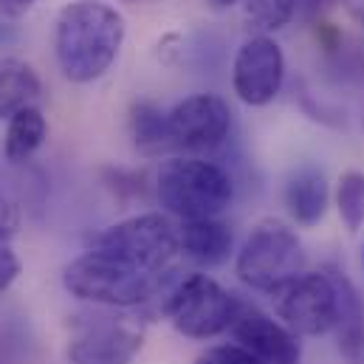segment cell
<instances>
[{
	"label": "cell",
	"instance_id": "6da1fadb",
	"mask_svg": "<svg viewBox=\"0 0 364 364\" xmlns=\"http://www.w3.org/2000/svg\"><path fill=\"white\" fill-rule=\"evenodd\" d=\"M124 17L99 0L68 3L54 28V54L65 80L77 85L96 82L116 63L124 43Z\"/></svg>",
	"mask_w": 364,
	"mask_h": 364
},
{
	"label": "cell",
	"instance_id": "7a4b0ae2",
	"mask_svg": "<svg viewBox=\"0 0 364 364\" xmlns=\"http://www.w3.org/2000/svg\"><path fill=\"white\" fill-rule=\"evenodd\" d=\"M156 195L161 206L178 220L218 218L235 198L232 176L215 161L183 156L161 164L156 176Z\"/></svg>",
	"mask_w": 364,
	"mask_h": 364
},
{
	"label": "cell",
	"instance_id": "3957f363",
	"mask_svg": "<svg viewBox=\"0 0 364 364\" xmlns=\"http://www.w3.org/2000/svg\"><path fill=\"white\" fill-rule=\"evenodd\" d=\"M63 285L82 302L105 308H136L161 288V277L141 272L116 255L88 249L82 257L65 266Z\"/></svg>",
	"mask_w": 364,
	"mask_h": 364
},
{
	"label": "cell",
	"instance_id": "277c9868",
	"mask_svg": "<svg viewBox=\"0 0 364 364\" xmlns=\"http://www.w3.org/2000/svg\"><path fill=\"white\" fill-rule=\"evenodd\" d=\"M305 266H308L305 246L299 235L282 220L257 223L243 240L235 260V272L240 277V282L269 296L288 279L299 277L305 272Z\"/></svg>",
	"mask_w": 364,
	"mask_h": 364
},
{
	"label": "cell",
	"instance_id": "5b68a950",
	"mask_svg": "<svg viewBox=\"0 0 364 364\" xmlns=\"http://www.w3.org/2000/svg\"><path fill=\"white\" fill-rule=\"evenodd\" d=\"M240 302L243 299L226 291L218 279L206 274H189L164 299V314L181 336L206 342L232 331Z\"/></svg>",
	"mask_w": 364,
	"mask_h": 364
},
{
	"label": "cell",
	"instance_id": "8992f818",
	"mask_svg": "<svg viewBox=\"0 0 364 364\" xmlns=\"http://www.w3.org/2000/svg\"><path fill=\"white\" fill-rule=\"evenodd\" d=\"M91 249L116 255L141 272L164 277L173 260L181 255V240H178V226L167 215L144 212L93 235Z\"/></svg>",
	"mask_w": 364,
	"mask_h": 364
},
{
	"label": "cell",
	"instance_id": "52a82bcc",
	"mask_svg": "<svg viewBox=\"0 0 364 364\" xmlns=\"http://www.w3.org/2000/svg\"><path fill=\"white\" fill-rule=\"evenodd\" d=\"M274 314L296 336H325L339 322V291L331 272H302L272 294Z\"/></svg>",
	"mask_w": 364,
	"mask_h": 364
},
{
	"label": "cell",
	"instance_id": "ba28073f",
	"mask_svg": "<svg viewBox=\"0 0 364 364\" xmlns=\"http://www.w3.org/2000/svg\"><path fill=\"white\" fill-rule=\"evenodd\" d=\"M144 348V328L119 316H77L68 339L71 364H133Z\"/></svg>",
	"mask_w": 364,
	"mask_h": 364
},
{
	"label": "cell",
	"instance_id": "9c48e42d",
	"mask_svg": "<svg viewBox=\"0 0 364 364\" xmlns=\"http://www.w3.org/2000/svg\"><path fill=\"white\" fill-rule=\"evenodd\" d=\"M173 147L192 156L218 150L232 130V107L218 93H192L167 113Z\"/></svg>",
	"mask_w": 364,
	"mask_h": 364
},
{
	"label": "cell",
	"instance_id": "30bf717a",
	"mask_svg": "<svg viewBox=\"0 0 364 364\" xmlns=\"http://www.w3.org/2000/svg\"><path fill=\"white\" fill-rule=\"evenodd\" d=\"M285 82V57L282 48L269 34L249 37L232 63V88L237 99L249 107H263L274 102Z\"/></svg>",
	"mask_w": 364,
	"mask_h": 364
},
{
	"label": "cell",
	"instance_id": "8fae6325",
	"mask_svg": "<svg viewBox=\"0 0 364 364\" xmlns=\"http://www.w3.org/2000/svg\"><path fill=\"white\" fill-rule=\"evenodd\" d=\"M232 336L240 348L263 364H302V345L294 331H288L279 319L269 316L257 305L240 302V311L232 325Z\"/></svg>",
	"mask_w": 364,
	"mask_h": 364
},
{
	"label": "cell",
	"instance_id": "7c38bea8",
	"mask_svg": "<svg viewBox=\"0 0 364 364\" xmlns=\"http://www.w3.org/2000/svg\"><path fill=\"white\" fill-rule=\"evenodd\" d=\"M181 255L195 260L198 266L215 269L223 266L235 249L232 229L218 218H198V220H181L178 226Z\"/></svg>",
	"mask_w": 364,
	"mask_h": 364
},
{
	"label": "cell",
	"instance_id": "4fadbf2b",
	"mask_svg": "<svg viewBox=\"0 0 364 364\" xmlns=\"http://www.w3.org/2000/svg\"><path fill=\"white\" fill-rule=\"evenodd\" d=\"M328 203H331L328 178L314 164L299 167L285 183V206L299 226H316L325 218Z\"/></svg>",
	"mask_w": 364,
	"mask_h": 364
},
{
	"label": "cell",
	"instance_id": "5bb4252c",
	"mask_svg": "<svg viewBox=\"0 0 364 364\" xmlns=\"http://www.w3.org/2000/svg\"><path fill=\"white\" fill-rule=\"evenodd\" d=\"M336 291H339V322H336V336H339V353L348 364H364V305L350 285V279L342 272L328 269Z\"/></svg>",
	"mask_w": 364,
	"mask_h": 364
},
{
	"label": "cell",
	"instance_id": "9a60e30c",
	"mask_svg": "<svg viewBox=\"0 0 364 364\" xmlns=\"http://www.w3.org/2000/svg\"><path fill=\"white\" fill-rule=\"evenodd\" d=\"M40 96L43 82L28 63L17 57H0V119H11L26 107H37Z\"/></svg>",
	"mask_w": 364,
	"mask_h": 364
},
{
	"label": "cell",
	"instance_id": "2e32d148",
	"mask_svg": "<svg viewBox=\"0 0 364 364\" xmlns=\"http://www.w3.org/2000/svg\"><path fill=\"white\" fill-rule=\"evenodd\" d=\"M46 136H48V124H46V116L40 113V107H26L9 119L3 153L11 164H23L43 147Z\"/></svg>",
	"mask_w": 364,
	"mask_h": 364
},
{
	"label": "cell",
	"instance_id": "e0dca14e",
	"mask_svg": "<svg viewBox=\"0 0 364 364\" xmlns=\"http://www.w3.org/2000/svg\"><path fill=\"white\" fill-rule=\"evenodd\" d=\"M130 130L136 139V147L144 153H159L164 147H173L170 141V127H167V113L156 102H136L130 110Z\"/></svg>",
	"mask_w": 364,
	"mask_h": 364
},
{
	"label": "cell",
	"instance_id": "ac0fdd59",
	"mask_svg": "<svg viewBox=\"0 0 364 364\" xmlns=\"http://www.w3.org/2000/svg\"><path fill=\"white\" fill-rule=\"evenodd\" d=\"M336 209L348 232H359L364 226V173L348 170L336 183Z\"/></svg>",
	"mask_w": 364,
	"mask_h": 364
},
{
	"label": "cell",
	"instance_id": "d6986e66",
	"mask_svg": "<svg viewBox=\"0 0 364 364\" xmlns=\"http://www.w3.org/2000/svg\"><path fill=\"white\" fill-rule=\"evenodd\" d=\"M302 0H246V20L255 31L272 34L285 28Z\"/></svg>",
	"mask_w": 364,
	"mask_h": 364
},
{
	"label": "cell",
	"instance_id": "ffe728a7",
	"mask_svg": "<svg viewBox=\"0 0 364 364\" xmlns=\"http://www.w3.org/2000/svg\"><path fill=\"white\" fill-rule=\"evenodd\" d=\"M195 364H263V362L235 342V345H215V348H206V350L195 359Z\"/></svg>",
	"mask_w": 364,
	"mask_h": 364
},
{
	"label": "cell",
	"instance_id": "44dd1931",
	"mask_svg": "<svg viewBox=\"0 0 364 364\" xmlns=\"http://www.w3.org/2000/svg\"><path fill=\"white\" fill-rule=\"evenodd\" d=\"M23 272L20 257L14 255V249L9 246V240H0V296L14 285V279Z\"/></svg>",
	"mask_w": 364,
	"mask_h": 364
},
{
	"label": "cell",
	"instance_id": "7402d4cb",
	"mask_svg": "<svg viewBox=\"0 0 364 364\" xmlns=\"http://www.w3.org/2000/svg\"><path fill=\"white\" fill-rule=\"evenodd\" d=\"M14 229H17V212L0 189V240H9L14 235Z\"/></svg>",
	"mask_w": 364,
	"mask_h": 364
},
{
	"label": "cell",
	"instance_id": "603a6c76",
	"mask_svg": "<svg viewBox=\"0 0 364 364\" xmlns=\"http://www.w3.org/2000/svg\"><path fill=\"white\" fill-rule=\"evenodd\" d=\"M37 0H0V14L6 17H23L26 11H31Z\"/></svg>",
	"mask_w": 364,
	"mask_h": 364
},
{
	"label": "cell",
	"instance_id": "cb8c5ba5",
	"mask_svg": "<svg viewBox=\"0 0 364 364\" xmlns=\"http://www.w3.org/2000/svg\"><path fill=\"white\" fill-rule=\"evenodd\" d=\"M336 3H342V0H302L299 6L305 9V14H308V17H319L322 11H328V9H333Z\"/></svg>",
	"mask_w": 364,
	"mask_h": 364
},
{
	"label": "cell",
	"instance_id": "d4e9b609",
	"mask_svg": "<svg viewBox=\"0 0 364 364\" xmlns=\"http://www.w3.org/2000/svg\"><path fill=\"white\" fill-rule=\"evenodd\" d=\"M206 3H212L215 9H229V6H235V3H240V0H206Z\"/></svg>",
	"mask_w": 364,
	"mask_h": 364
},
{
	"label": "cell",
	"instance_id": "484cf974",
	"mask_svg": "<svg viewBox=\"0 0 364 364\" xmlns=\"http://www.w3.org/2000/svg\"><path fill=\"white\" fill-rule=\"evenodd\" d=\"M124 3H153V0H124Z\"/></svg>",
	"mask_w": 364,
	"mask_h": 364
}]
</instances>
